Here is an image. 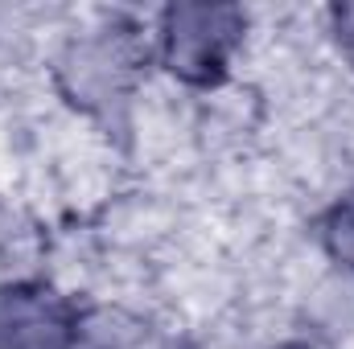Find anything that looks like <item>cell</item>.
Returning a JSON list of instances; mask_svg holds the SVG:
<instances>
[{
    "instance_id": "277c9868",
    "label": "cell",
    "mask_w": 354,
    "mask_h": 349,
    "mask_svg": "<svg viewBox=\"0 0 354 349\" xmlns=\"http://www.w3.org/2000/svg\"><path fill=\"white\" fill-rule=\"evenodd\" d=\"M334 25H338V46L346 50V58L354 62V4L334 8Z\"/></svg>"
},
{
    "instance_id": "7a4b0ae2",
    "label": "cell",
    "mask_w": 354,
    "mask_h": 349,
    "mask_svg": "<svg viewBox=\"0 0 354 349\" xmlns=\"http://www.w3.org/2000/svg\"><path fill=\"white\" fill-rule=\"evenodd\" d=\"M79 317L75 308L37 283L0 288V349H71Z\"/></svg>"
},
{
    "instance_id": "5b68a950",
    "label": "cell",
    "mask_w": 354,
    "mask_h": 349,
    "mask_svg": "<svg viewBox=\"0 0 354 349\" xmlns=\"http://www.w3.org/2000/svg\"><path fill=\"white\" fill-rule=\"evenodd\" d=\"M280 349H309V346H280Z\"/></svg>"
},
{
    "instance_id": "6da1fadb",
    "label": "cell",
    "mask_w": 354,
    "mask_h": 349,
    "mask_svg": "<svg viewBox=\"0 0 354 349\" xmlns=\"http://www.w3.org/2000/svg\"><path fill=\"white\" fill-rule=\"evenodd\" d=\"M243 29L239 8H169L165 12V62L185 83H214Z\"/></svg>"
},
{
    "instance_id": "3957f363",
    "label": "cell",
    "mask_w": 354,
    "mask_h": 349,
    "mask_svg": "<svg viewBox=\"0 0 354 349\" xmlns=\"http://www.w3.org/2000/svg\"><path fill=\"white\" fill-rule=\"evenodd\" d=\"M322 239H326V251H330L334 259L354 267V197H342V201L330 210V218H326V226H322Z\"/></svg>"
}]
</instances>
